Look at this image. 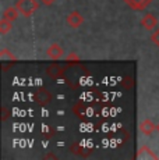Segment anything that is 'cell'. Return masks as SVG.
I'll return each instance as SVG.
<instances>
[{
  "label": "cell",
  "instance_id": "6da1fadb",
  "mask_svg": "<svg viewBox=\"0 0 159 160\" xmlns=\"http://www.w3.org/2000/svg\"><path fill=\"white\" fill-rule=\"evenodd\" d=\"M39 0H17L16 7L18 8L20 14H23V17H31L39 8Z\"/></svg>",
  "mask_w": 159,
  "mask_h": 160
},
{
  "label": "cell",
  "instance_id": "7a4b0ae2",
  "mask_svg": "<svg viewBox=\"0 0 159 160\" xmlns=\"http://www.w3.org/2000/svg\"><path fill=\"white\" fill-rule=\"evenodd\" d=\"M33 100L38 104H41V106H46L52 100V93L49 91H46L45 88H39L33 93Z\"/></svg>",
  "mask_w": 159,
  "mask_h": 160
},
{
  "label": "cell",
  "instance_id": "3957f363",
  "mask_svg": "<svg viewBox=\"0 0 159 160\" xmlns=\"http://www.w3.org/2000/svg\"><path fill=\"white\" fill-rule=\"evenodd\" d=\"M82 22H84V17L81 15V13H78V11H75V10L71 11L70 14H67V17H66V24L73 29L81 27Z\"/></svg>",
  "mask_w": 159,
  "mask_h": 160
},
{
  "label": "cell",
  "instance_id": "277c9868",
  "mask_svg": "<svg viewBox=\"0 0 159 160\" xmlns=\"http://www.w3.org/2000/svg\"><path fill=\"white\" fill-rule=\"evenodd\" d=\"M46 54H48V57L52 58V60H60V58L64 56V49L57 43H52L48 48Z\"/></svg>",
  "mask_w": 159,
  "mask_h": 160
},
{
  "label": "cell",
  "instance_id": "5b68a950",
  "mask_svg": "<svg viewBox=\"0 0 159 160\" xmlns=\"http://www.w3.org/2000/svg\"><path fill=\"white\" fill-rule=\"evenodd\" d=\"M156 24H158V20H156V17H155L154 14H149L148 13V14H145L141 18V27H142V28H145L146 31L155 29Z\"/></svg>",
  "mask_w": 159,
  "mask_h": 160
},
{
  "label": "cell",
  "instance_id": "8992f818",
  "mask_svg": "<svg viewBox=\"0 0 159 160\" xmlns=\"http://www.w3.org/2000/svg\"><path fill=\"white\" fill-rule=\"evenodd\" d=\"M46 74L50 77V78L59 79V78H63V77H64V70L60 66H57V64H52V66L48 67Z\"/></svg>",
  "mask_w": 159,
  "mask_h": 160
},
{
  "label": "cell",
  "instance_id": "52a82bcc",
  "mask_svg": "<svg viewBox=\"0 0 159 160\" xmlns=\"http://www.w3.org/2000/svg\"><path fill=\"white\" fill-rule=\"evenodd\" d=\"M124 3L130 6L133 10L140 11V10H144L145 7H148V6L152 3V0H126Z\"/></svg>",
  "mask_w": 159,
  "mask_h": 160
},
{
  "label": "cell",
  "instance_id": "ba28073f",
  "mask_svg": "<svg viewBox=\"0 0 159 160\" xmlns=\"http://www.w3.org/2000/svg\"><path fill=\"white\" fill-rule=\"evenodd\" d=\"M18 14H20V11H18V8L16 7V4H14V6H10V7L6 8L4 13H3V18L10 21V22H14L18 18Z\"/></svg>",
  "mask_w": 159,
  "mask_h": 160
},
{
  "label": "cell",
  "instance_id": "9c48e42d",
  "mask_svg": "<svg viewBox=\"0 0 159 160\" xmlns=\"http://www.w3.org/2000/svg\"><path fill=\"white\" fill-rule=\"evenodd\" d=\"M137 159H152V160H156L158 156L149 149L148 146H141L138 149V153H137Z\"/></svg>",
  "mask_w": 159,
  "mask_h": 160
},
{
  "label": "cell",
  "instance_id": "30bf717a",
  "mask_svg": "<svg viewBox=\"0 0 159 160\" xmlns=\"http://www.w3.org/2000/svg\"><path fill=\"white\" fill-rule=\"evenodd\" d=\"M155 130H156V125L151 120H144V121H141V124H140V131L144 135H151Z\"/></svg>",
  "mask_w": 159,
  "mask_h": 160
},
{
  "label": "cell",
  "instance_id": "8fae6325",
  "mask_svg": "<svg viewBox=\"0 0 159 160\" xmlns=\"http://www.w3.org/2000/svg\"><path fill=\"white\" fill-rule=\"evenodd\" d=\"M11 28H13V22H10V21L4 20V18H2L0 20V33H7L8 31H11Z\"/></svg>",
  "mask_w": 159,
  "mask_h": 160
},
{
  "label": "cell",
  "instance_id": "7c38bea8",
  "mask_svg": "<svg viewBox=\"0 0 159 160\" xmlns=\"http://www.w3.org/2000/svg\"><path fill=\"white\" fill-rule=\"evenodd\" d=\"M0 60H2V61H6V60H8V61H11V60L16 61L17 57L14 56L13 53H10L7 49H3V50L0 52Z\"/></svg>",
  "mask_w": 159,
  "mask_h": 160
},
{
  "label": "cell",
  "instance_id": "4fadbf2b",
  "mask_svg": "<svg viewBox=\"0 0 159 160\" xmlns=\"http://www.w3.org/2000/svg\"><path fill=\"white\" fill-rule=\"evenodd\" d=\"M151 41H152V43H154L155 46H158L159 48V28L151 33Z\"/></svg>",
  "mask_w": 159,
  "mask_h": 160
},
{
  "label": "cell",
  "instance_id": "5bb4252c",
  "mask_svg": "<svg viewBox=\"0 0 159 160\" xmlns=\"http://www.w3.org/2000/svg\"><path fill=\"white\" fill-rule=\"evenodd\" d=\"M2 113H3L2 120H3V121H6V120L8 118V116H10V113H8V110L6 109V107H2Z\"/></svg>",
  "mask_w": 159,
  "mask_h": 160
},
{
  "label": "cell",
  "instance_id": "9a60e30c",
  "mask_svg": "<svg viewBox=\"0 0 159 160\" xmlns=\"http://www.w3.org/2000/svg\"><path fill=\"white\" fill-rule=\"evenodd\" d=\"M41 2V4H44V6H52L56 0H39Z\"/></svg>",
  "mask_w": 159,
  "mask_h": 160
},
{
  "label": "cell",
  "instance_id": "2e32d148",
  "mask_svg": "<svg viewBox=\"0 0 159 160\" xmlns=\"http://www.w3.org/2000/svg\"><path fill=\"white\" fill-rule=\"evenodd\" d=\"M70 60H75V61H78V56H75L74 53H70L69 56H67V61H70Z\"/></svg>",
  "mask_w": 159,
  "mask_h": 160
},
{
  "label": "cell",
  "instance_id": "e0dca14e",
  "mask_svg": "<svg viewBox=\"0 0 159 160\" xmlns=\"http://www.w3.org/2000/svg\"><path fill=\"white\" fill-rule=\"evenodd\" d=\"M156 131H158V132H159V124H158V125H156Z\"/></svg>",
  "mask_w": 159,
  "mask_h": 160
},
{
  "label": "cell",
  "instance_id": "ac0fdd59",
  "mask_svg": "<svg viewBox=\"0 0 159 160\" xmlns=\"http://www.w3.org/2000/svg\"><path fill=\"white\" fill-rule=\"evenodd\" d=\"M123 2H126V0H123Z\"/></svg>",
  "mask_w": 159,
  "mask_h": 160
}]
</instances>
